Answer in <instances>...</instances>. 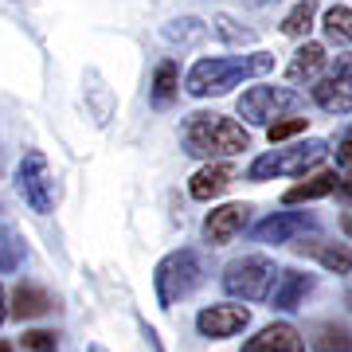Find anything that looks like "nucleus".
Wrapping results in <instances>:
<instances>
[{"instance_id": "obj_1", "label": "nucleus", "mask_w": 352, "mask_h": 352, "mask_svg": "<svg viewBox=\"0 0 352 352\" xmlns=\"http://www.w3.org/2000/svg\"><path fill=\"white\" fill-rule=\"evenodd\" d=\"M180 145H184L188 157H200L204 164H212V161H227V157H239L243 149H251V133H247V126H239L227 113L196 110L180 126Z\"/></svg>"}, {"instance_id": "obj_2", "label": "nucleus", "mask_w": 352, "mask_h": 352, "mask_svg": "<svg viewBox=\"0 0 352 352\" xmlns=\"http://www.w3.org/2000/svg\"><path fill=\"white\" fill-rule=\"evenodd\" d=\"M266 71H274V55L270 51H251V55H215V59H200L192 63L184 75V90L192 98H219L231 87H239L247 78H258Z\"/></svg>"}, {"instance_id": "obj_3", "label": "nucleus", "mask_w": 352, "mask_h": 352, "mask_svg": "<svg viewBox=\"0 0 352 352\" xmlns=\"http://www.w3.org/2000/svg\"><path fill=\"white\" fill-rule=\"evenodd\" d=\"M208 282V266H204V254L192 251V247H180V251H168L153 270V294H157V305L161 309H173L176 302L192 298L196 289Z\"/></svg>"}, {"instance_id": "obj_4", "label": "nucleus", "mask_w": 352, "mask_h": 352, "mask_svg": "<svg viewBox=\"0 0 352 352\" xmlns=\"http://www.w3.org/2000/svg\"><path fill=\"white\" fill-rule=\"evenodd\" d=\"M329 141L325 138H305V141H289V145H278V149L263 153L247 164V180L263 184V180H278V176H305L309 168L325 161Z\"/></svg>"}, {"instance_id": "obj_5", "label": "nucleus", "mask_w": 352, "mask_h": 352, "mask_svg": "<svg viewBox=\"0 0 352 352\" xmlns=\"http://www.w3.org/2000/svg\"><path fill=\"white\" fill-rule=\"evenodd\" d=\"M274 278H278L274 258H266V254H243V258H231L223 266L219 282L239 302H266L270 289H274Z\"/></svg>"}, {"instance_id": "obj_6", "label": "nucleus", "mask_w": 352, "mask_h": 352, "mask_svg": "<svg viewBox=\"0 0 352 352\" xmlns=\"http://www.w3.org/2000/svg\"><path fill=\"white\" fill-rule=\"evenodd\" d=\"M12 184H16V192H20V200H24L36 215L55 212L59 192H55V176H51V168H47V157L39 149H28L24 157H20V164H16V173H12Z\"/></svg>"}, {"instance_id": "obj_7", "label": "nucleus", "mask_w": 352, "mask_h": 352, "mask_svg": "<svg viewBox=\"0 0 352 352\" xmlns=\"http://www.w3.org/2000/svg\"><path fill=\"white\" fill-rule=\"evenodd\" d=\"M298 106H302V94L274 82H258L239 94V118L251 126H274L278 118H289Z\"/></svg>"}, {"instance_id": "obj_8", "label": "nucleus", "mask_w": 352, "mask_h": 352, "mask_svg": "<svg viewBox=\"0 0 352 352\" xmlns=\"http://www.w3.org/2000/svg\"><path fill=\"white\" fill-rule=\"evenodd\" d=\"M309 98L321 113L329 118H344L352 113V51L349 55H337L329 71L317 82H309Z\"/></svg>"}, {"instance_id": "obj_9", "label": "nucleus", "mask_w": 352, "mask_h": 352, "mask_svg": "<svg viewBox=\"0 0 352 352\" xmlns=\"http://www.w3.org/2000/svg\"><path fill=\"white\" fill-rule=\"evenodd\" d=\"M305 231H317V215L314 212H274L266 215L263 223L251 227V239L254 243H294L305 239Z\"/></svg>"}, {"instance_id": "obj_10", "label": "nucleus", "mask_w": 352, "mask_h": 352, "mask_svg": "<svg viewBox=\"0 0 352 352\" xmlns=\"http://www.w3.org/2000/svg\"><path fill=\"white\" fill-rule=\"evenodd\" d=\"M251 204H219L208 212L204 219V239L212 243V247H227V243H235L251 227Z\"/></svg>"}, {"instance_id": "obj_11", "label": "nucleus", "mask_w": 352, "mask_h": 352, "mask_svg": "<svg viewBox=\"0 0 352 352\" xmlns=\"http://www.w3.org/2000/svg\"><path fill=\"white\" fill-rule=\"evenodd\" d=\"M251 325V314L243 309V305H204L200 314H196V329H200V337L208 340H227V337H239L243 329Z\"/></svg>"}, {"instance_id": "obj_12", "label": "nucleus", "mask_w": 352, "mask_h": 352, "mask_svg": "<svg viewBox=\"0 0 352 352\" xmlns=\"http://www.w3.org/2000/svg\"><path fill=\"white\" fill-rule=\"evenodd\" d=\"M314 286H317V278L314 274H302V270H278V278H274V289H270V309H278V314H294L298 305L314 294Z\"/></svg>"}, {"instance_id": "obj_13", "label": "nucleus", "mask_w": 352, "mask_h": 352, "mask_svg": "<svg viewBox=\"0 0 352 352\" xmlns=\"http://www.w3.org/2000/svg\"><path fill=\"white\" fill-rule=\"evenodd\" d=\"M294 254H305V258H317V263L325 266L329 274H349L352 270V247L349 243H337V239H298L289 243Z\"/></svg>"}, {"instance_id": "obj_14", "label": "nucleus", "mask_w": 352, "mask_h": 352, "mask_svg": "<svg viewBox=\"0 0 352 352\" xmlns=\"http://www.w3.org/2000/svg\"><path fill=\"white\" fill-rule=\"evenodd\" d=\"M231 184H235V164L212 161V164H204V168H196V173H192L188 196H192V200H200V204H212L215 196H223Z\"/></svg>"}, {"instance_id": "obj_15", "label": "nucleus", "mask_w": 352, "mask_h": 352, "mask_svg": "<svg viewBox=\"0 0 352 352\" xmlns=\"http://www.w3.org/2000/svg\"><path fill=\"white\" fill-rule=\"evenodd\" d=\"M243 352H305V337L289 321H274V325L258 329L254 337H247Z\"/></svg>"}, {"instance_id": "obj_16", "label": "nucleus", "mask_w": 352, "mask_h": 352, "mask_svg": "<svg viewBox=\"0 0 352 352\" xmlns=\"http://www.w3.org/2000/svg\"><path fill=\"white\" fill-rule=\"evenodd\" d=\"M51 294L43 286H36V282H20V286L12 289V305H8V317H16V321H36V317L51 314Z\"/></svg>"}, {"instance_id": "obj_17", "label": "nucleus", "mask_w": 352, "mask_h": 352, "mask_svg": "<svg viewBox=\"0 0 352 352\" xmlns=\"http://www.w3.org/2000/svg\"><path fill=\"white\" fill-rule=\"evenodd\" d=\"M325 63H329L325 47H321V43H314V39H305L302 47L294 51V59L286 63V78H289V82H317Z\"/></svg>"}, {"instance_id": "obj_18", "label": "nucleus", "mask_w": 352, "mask_h": 352, "mask_svg": "<svg viewBox=\"0 0 352 352\" xmlns=\"http://www.w3.org/2000/svg\"><path fill=\"white\" fill-rule=\"evenodd\" d=\"M176 94H180V67H176V59H161V63H157V71H153L149 102L157 106V110H168Z\"/></svg>"}, {"instance_id": "obj_19", "label": "nucleus", "mask_w": 352, "mask_h": 352, "mask_svg": "<svg viewBox=\"0 0 352 352\" xmlns=\"http://www.w3.org/2000/svg\"><path fill=\"white\" fill-rule=\"evenodd\" d=\"M337 180L340 173L337 168H325V173H314L309 180H302V184H294V188L282 196L286 204H309V200H321V196H333L337 192Z\"/></svg>"}, {"instance_id": "obj_20", "label": "nucleus", "mask_w": 352, "mask_h": 352, "mask_svg": "<svg viewBox=\"0 0 352 352\" xmlns=\"http://www.w3.org/2000/svg\"><path fill=\"white\" fill-rule=\"evenodd\" d=\"M208 32L212 28L204 24V20H196V16H176V20L164 24V39L173 47H200L204 39H208Z\"/></svg>"}, {"instance_id": "obj_21", "label": "nucleus", "mask_w": 352, "mask_h": 352, "mask_svg": "<svg viewBox=\"0 0 352 352\" xmlns=\"http://www.w3.org/2000/svg\"><path fill=\"white\" fill-rule=\"evenodd\" d=\"M317 352H352V329L337 325V321H321L314 325V340H309Z\"/></svg>"}, {"instance_id": "obj_22", "label": "nucleus", "mask_w": 352, "mask_h": 352, "mask_svg": "<svg viewBox=\"0 0 352 352\" xmlns=\"http://www.w3.org/2000/svg\"><path fill=\"white\" fill-rule=\"evenodd\" d=\"M24 254H28L24 235H20L12 223H0V274H12V270H20Z\"/></svg>"}, {"instance_id": "obj_23", "label": "nucleus", "mask_w": 352, "mask_h": 352, "mask_svg": "<svg viewBox=\"0 0 352 352\" xmlns=\"http://www.w3.org/2000/svg\"><path fill=\"white\" fill-rule=\"evenodd\" d=\"M321 28H325L329 43H344V47H352V8L349 4H333V8L321 16Z\"/></svg>"}, {"instance_id": "obj_24", "label": "nucleus", "mask_w": 352, "mask_h": 352, "mask_svg": "<svg viewBox=\"0 0 352 352\" xmlns=\"http://www.w3.org/2000/svg\"><path fill=\"white\" fill-rule=\"evenodd\" d=\"M314 20H317V0H298V4L286 12V20H282V36L305 39L309 28H314Z\"/></svg>"}, {"instance_id": "obj_25", "label": "nucleus", "mask_w": 352, "mask_h": 352, "mask_svg": "<svg viewBox=\"0 0 352 352\" xmlns=\"http://www.w3.org/2000/svg\"><path fill=\"white\" fill-rule=\"evenodd\" d=\"M212 36L223 39V43H231V47L254 43V32H251V28H243L235 16H227V12H215V16H212Z\"/></svg>"}, {"instance_id": "obj_26", "label": "nucleus", "mask_w": 352, "mask_h": 352, "mask_svg": "<svg viewBox=\"0 0 352 352\" xmlns=\"http://www.w3.org/2000/svg\"><path fill=\"white\" fill-rule=\"evenodd\" d=\"M298 133H305V118H282V122H274V126H266V138H270V145H282V141L298 138Z\"/></svg>"}, {"instance_id": "obj_27", "label": "nucleus", "mask_w": 352, "mask_h": 352, "mask_svg": "<svg viewBox=\"0 0 352 352\" xmlns=\"http://www.w3.org/2000/svg\"><path fill=\"white\" fill-rule=\"evenodd\" d=\"M20 340H24L28 352H55V333H47V329H32Z\"/></svg>"}, {"instance_id": "obj_28", "label": "nucleus", "mask_w": 352, "mask_h": 352, "mask_svg": "<svg viewBox=\"0 0 352 352\" xmlns=\"http://www.w3.org/2000/svg\"><path fill=\"white\" fill-rule=\"evenodd\" d=\"M333 157H337V164L340 168H352V126L340 133V141H337V149H329Z\"/></svg>"}, {"instance_id": "obj_29", "label": "nucleus", "mask_w": 352, "mask_h": 352, "mask_svg": "<svg viewBox=\"0 0 352 352\" xmlns=\"http://www.w3.org/2000/svg\"><path fill=\"white\" fill-rule=\"evenodd\" d=\"M337 196H340V200H344V204L352 208V168H349V173H344V176L337 180Z\"/></svg>"}, {"instance_id": "obj_30", "label": "nucleus", "mask_w": 352, "mask_h": 352, "mask_svg": "<svg viewBox=\"0 0 352 352\" xmlns=\"http://www.w3.org/2000/svg\"><path fill=\"white\" fill-rule=\"evenodd\" d=\"M141 333H145V340L153 344V352H164V349H161V340H157V329H153V325H145V321H141Z\"/></svg>"}, {"instance_id": "obj_31", "label": "nucleus", "mask_w": 352, "mask_h": 352, "mask_svg": "<svg viewBox=\"0 0 352 352\" xmlns=\"http://www.w3.org/2000/svg\"><path fill=\"white\" fill-rule=\"evenodd\" d=\"M340 231H344V235H349V239H352V208H349V212H344V215H340Z\"/></svg>"}, {"instance_id": "obj_32", "label": "nucleus", "mask_w": 352, "mask_h": 352, "mask_svg": "<svg viewBox=\"0 0 352 352\" xmlns=\"http://www.w3.org/2000/svg\"><path fill=\"white\" fill-rule=\"evenodd\" d=\"M8 321V298H4V286H0V325Z\"/></svg>"}, {"instance_id": "obj_33", "label": "nucleus", "mask_w": 352, "mask_h": 352, "mask_svg": "<svg viewBox=\"0 0 352 352\" xmlns=\"http://www.w3.org/2000/svg\"><path fill=\"white\" fill-rule=\"evenodd\" d=\"M243 4H251V8H266V4H274V0H243Z\"/></svg>"}, {"instance_id": "obj_34", "label": "nucleus", "mask_w": 352, "mask_h": 352, "mask_svg": "<svg viewBox=\"0 0 352 352\" xmlns=\"http://www.w3.org/2000/svg\"><path fill=\"white\" fill-rule=\"evenodd\" d=\"M344 305H349V314H352V286L344 289Z\"/></svg>"}, {"instance_id": "obj_35", "label": "nucleus", "mask_w": 352, "mask_h": 352, "mask_svg": "<svg viewBox=\"0 0 352 352\" xmlns=\"http://www.w3.org/2000/svg\"><path fill=\"white\" fill-rule=\"evenodd\" d=\"M87 352H106V349H102V344H90V349Z\"/></svg>"}, {"instance_id": "obj_36", "label": "nucleus", "mask_w": 352, "mask_h": 352, "mask_svg": "<svg viewBox=\"0 0 352 352\" xmlns=\"http://www.w3.org/2000/svg\"><path fill=\"white\" fill-rule=\"evenodd\" d=\"M0 352H12V344H4V340H0Z\"/></svg>"}]
</instances>
